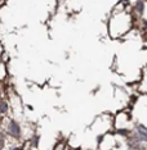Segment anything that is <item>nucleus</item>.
<instances>
[{
	"instance_id": "f257e3e1",
	"label": "nucleus",
	"mask_w": 147,
	"mask_h": 150,
	"mask_svg": "<svg viewBox=\"0 0 147 150\" xmlns=\"http://www.w3.org/2000/svg\"><path fill=\"white\" fill-rule=\"evenodd\" d=\"M8 131H9V134H11L12 136H14V137H18V136H19V132H21V129H19V126L17 125L14 121H12L11 123H9Z\"/></svg>"
},
{
	"instance_id": "f03ea898",
	"label": "nucleus",
	"mask_w": 147,
	"mask_h": 150,
	"mask_svg": "<svg viewBox=\"0 0 147 150\" xmlns=\"http://www.w3.org/2000/svg\"><path fill=\"white\" fill-rule=\"evenodd\" d=\"M139 131H141V135L143 136V137H146V128L141 126V127H139Z\"/></svg>"
},
{
	"instance_id": "7ed1b4c3",
	"label": "nucleus",
	"mask_w": 147,
	"mask_h": 150,
	"mask_svg": "<svg viewBox=\"0 0 147 150\" xmlns=\"http://www.w3.org/2000/svg\"><path fill=\"white\" fill-rule=\"evenodd\" d=\"M0 110H1V112H5V110H6V104H5V103H1V104H0Z\"/></svg>"
},
{
	"instance_id": "20e7f679",
	"label": "nucleus",
	"mask_w": 147,
	"mask_h": 150,
	"mask_svg": "<svg viewBox=\"0 0 147 150\" xmlns=\"http://www.w3.org/2000/svg\"><path fill=\"white\" fill-rule=\"evenodd\" d=\"M3 148V136L0 135V149Z\"/></svg>"
}]
</instances>
